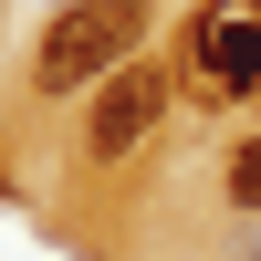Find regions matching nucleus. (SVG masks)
<instances>
[{
	"mask_svg": "<svg viewBox=\"0 0 261 261\" xmlns=\"http://www.w3.org/2000/svg\"><path fill=\"white\" fill-rule=\"evenodd\" d=\"M209 73L220 84H261V21L251 11H209Z\"/></svg>",
	"mask_w": 261,
	"mask_h": 261,
	"instance_id": "3",
	"label": "nucleus"
},
{
	"mask_svg": "<svg viewBox=\"0 0 261 261\" xmlns=\"http://www.w3.org/2000/svg\"><path fill=\"white\" fill-rule=\"evenodd\" d=\"M157 115H167V73H157V63L105 73V84H94V115H84V157H125Z\"/></svg>",
	"mask_w": 261,
	"mask_h": 261,
	"instance_id": "2",
	"label": "nucleus"
},
{
	"mask_svg": "<svg viewBox=\"0 0 261 261\" xmlns=\"http://www.w3.org/2000/svg\"><path fill=\"white\" fill-rule=\"evenodd\" d=\"M230 199L261 209V146H241V157H230Z\"/></svg>",
	"mask_w": 261,
	"mask_h": 261,
	"instance_id": "4",
	"label": "nucleus"
},
{
	"mask_svg": "<svg viewBox=\"0 0 261 261\" xmlns=\"http://www.w3.org/2000/svg\"><path fill=\"white\" fill-rule=\"evenodd\" d=\"M136 21H146V0H73V11L53 21V42H42V84H53V94L105 84V73H115V53L136 42Z\"/></svg>",
	"mask_w": 261,
	"mask_h": 261,
	"instance_id": "1",
	"label": "nucleus"
}]
</instances>
